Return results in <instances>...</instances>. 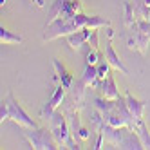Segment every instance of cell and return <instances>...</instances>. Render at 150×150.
<instances>
[{
    "instance_id": "6da1fadb",
    "label": "cell",
    "mask_w": 150,
    "mask_h": 150,
    "mask_svg": "<svg viewBox=\"0 0 150 150\" xmlns=\"http://www.w3.org/2000/svg\"><path fill=\"white\" fill-rule=\"evenodd\" d=\"M101 25H109V20H105L101 16H87V15H74L71 18H58L56 22H52L51 25H45V33H44V40L51 42L60 36H69L76 31L83 29V27H91V29H98Z\"/></svg>"
},
{
    "instance_id": "7a4b0ae2",
    "label": "cell",
    "mask_w": 150,
    "mask_h": 150,
    "mask_svg": "<svg viewBox=\"0 0 150 150\" xmlns=\"http://www.w3.org/2000/svg\"><path fill=\"white\" fill-rule=\"evenodd\" d=\"M49 130L52 132V136H54V139L58 141V145H65L67 148H78L71 139L69 127H67V121H65V116L63 114L54 112L49 117Z\"/></svg>"
},
{
    "instance_id": "3957f363",
    "label": "cell",
    "mask_w": 150,
    "mask_h": 150,
    "mask_svg": "<svg viewBox=\"0 0 150 150\" xmlns=\"http://www.w3.org/2000/svg\"><path fill=\"white\" fill-rule=\"evenodd\" d=\"M25 137L29 139V143L33 148H58V141L54 139L51 130H36V128H29V132H25Z\"/></svg>"
},
{
    "instance_id": "277c9868",
    "label": "cell",
    "mask_w": 150,
    "mask_h": 150,
    "mask_svg": "<svg viewBox=\"0 0 150 150\" xmlns=\"http://www.w3.org/2000/svg\"><path fill=\"white\" fill-rule=\"evenodd\" d=\"M6 103H7V107H9V117H11L13 121H16L20 127H24V128H36L35 121L31 120V117L25 114V110L18 105V101L13 98V94H7Z\"/></svg>"
},
{
    "instance_id": "5b68a950",
    "label": "cell",
    "mask_w": 150,
    "mask_h": 150,
    "mask_svg": "<svg viewBox=\"0 0 150 150\" xmlns=\"http://www.w3.org/2000/svg\"><path fill=\"white\" fill-rule=\"evenodd\" d=\"M130 29V33L127 35V47L128 49H134L137 52H141V54H145L146 52V47H148V42H150V36L145 35L141 29H139V25H132L128 27Z\"/></svg>"
},
{
    "instance_id": "8992f818",
    "label": "cell",
    "mask_w": 150,
    "mask_h": 150,
    "mask_svg": "<svg viewBox=\"0 0 150 150\" xmlns=\"http://www.w3.org/2000/svg\"><path fill=\"white\" fill-rule=\"evenodd\" d=\"M63 98H65V87H63V85H58V87L54 89V92H52V96L49 98V101L42 107V110H40L42 117L49 120V117L56 112V109L60 107V103L63 101Z\"/></svg>"
},
{
    "instance_id": "52a82bcc",
    "label": "cell",
    "mask_w": 150,
    "mask_h": 150,
    "mask_svg": "<svg viewBox=\"0 0 150 150\" xmlns=\"http://www.w3.org/2000/svg\"><path fill=\"white\" fill-rule=\"evenodd\" d=\"M91 33H92V29L91 27H83L80 31H76V33H72L67 36V42H69V45L72 49H80L83 44H87L89 38H91Z\"/></svg>"
},
{
    "instance_id": "ba28073f",
    "label": "cell",
    "mask_w": 150,
    "mask_h": 150,
    "mask_svg": "<svg viewBox=\"0 0 150 150\" xmlns=\"http://www.w3.org/2000/svg\"><path fill=\"white\" fill-rule=\"evenodd\" d=\"M105 60L110 63V67H114L116 71H120L121 74H128V69L123 65V62L120 60V56L116 54V51H114V47H112L110 42H109V44H107V47H105Z\"/></svg>"
},
{
    "instance_id": "9c48e42d",
    "label": "cell",
    "mask_w": 150,
    "mask_h": 150,
    "mask_svg": "<svg viewBox=\"0 0 150 150\" xmlns=\"http://www.w3.org/2000/svg\"><path fill=\"white\" fill-rule=\"evenodd\" d=\"M125 103H127V109H128V112H130V116L134 117V121L141 120V117H143V110H145V103L143 101H137L128 92L125 94Z\"/></svg>"
},
{
    "instance_id": "30bf717a",
    "label": "cell",
    "mask_w": 150,
    "mask_h": 150,
    "mask_svg": "<svg viewBox=\"0 0 150 150\" xmlns=\"http://www.w3.org/2000/svg\"><path fill=\"white\" fill-rule=\"evenodd\" d=\"M71 130H72V136L74 137H80V139H89V130L85 127H81L80 123V112L78 109L71 112Z\"/></svg>"
},
{
    "instance_id": "8fae6325",
    "label": "cell",
    "mask_w": 150,
    "mask_h": 150,
    "mask_svg": "<svg viewBox=\"0 0 150 150\" xmlns=\"http://www.w3.org/2000/svg\"><path fill=\"white\" fill-rule=\"evenodd\" d=\"M101 91H103V96H105L107 100H117V98H120V91L116 89V83H114L112 74H109V76L101 81Z\"/></svg>"
},
{
    "instance_id": "7c38bea8",
    "label": "cell",
    "mask_w": 150,
    "mask_h": 150,
    "mask_svg": "<svg viewBox=\"0 0 150 150\" xmlns=\"http://www.w3.org/2000/svg\"><path fill=\"white\" fill-rule=\"evenodd\" d=\"M81 80H83V83L87 85V87H100L101 80L98 78V67H96V65H87Z\"/></svg>"
},
{
    "instance_id": "4fadbf2b",
    "label": "cell",
    "mask_w": 150,
    "mask_h": 150,
    "mask_svg": "<svg viewBox=\"0 0 150 150\" xmlns=\"http://www.w3.org/2000/svg\"><path fill=\"white\" fill-rule=\"evenodd\" d=\"M52 67L56 69V74H58V78L62 80V85H63L65 89H71L72 83H74V76H72L71 72L65 71V67H63L58 60H52Z\"/></svg>"
},
{
    "instance_id": "5bb4252c",
    "label": "cell",
    "mask_w": 150,
    "mask_h": 150,
    "mask_svg": "<svg viewBox=\"0 0 150 150\" xmlns=\"http://www.w3.org/2000/svg\"><path fill=\"white\" fill-rule=\"evenodd\" d=\"M132 130L137 134V137H139V139H141L143 148H150V134L146 132V127H145V123H143L141 120L134 121V125H132Z\"/></svg>"
},
{
    "instance_id": "9a60e30c",
    "label": "cell",
    "mask_w": 150,
    "mask_h": 150,
    "mask_svg": "<svg viewBox=\"0 0 150 150\" xmlns=\"http://www.w3.org/2000/svg\"><path fill=\"white\" fill-rule=\"evenodd\" d=\"M0 40H2L4 45H11V44H22V36L20 35H13L11 31L7 29H0Z\"/></svg>"
},
{
    "instance_id": "2e32d148",
    "label": "cell",
    "mask_w": 150,
    "mask_h": 150,
    "mask_svg": "<svg viewBox=\"0 0 150 150\" xmlns=\"http://www.w3.org/2000/svg\"><path fill=\"white\" fill-rule=\"evenodd\" d=\"M100 62H101V52L91 47L87 51V54H85V63H87V65H98Z\"/></svg>"
},
{
    "instance_id": "e0dca14e",
    "label": "cell",
    "mask_w": 150,
    "mask_h": 150,
    "mask_svg": "<svg viewBox=\"0 0 150 150\" xmlns=\"http://www.w3.org/2000/svg\"><path fill=\"white\" fill-rule=\"evenodd\" d=\"M96 67H98V78L103 81L107 76H109V69H110V63L107 62V60H105V62L101 60V62H100V63H98Z\"/></svg>"
},
{
    "instance_id": "ac0fdd59",
    "label": "cell",
    "mask_w": 150,
    "mask_h": 150,
    "mask_svg": "<svg viewBox=\"0 0 150 150\" xmlns=\"http://www.w3.org/2000/svg\"><path fill=\"white\" fill-rule=\"evenodd\" d=\"M87 44H89V47H92V49L98 51V47H100V31H98V29H92L91 38H89Z\"/></svg>"
},
{
    "instance_id": "d6986e66",
    "label": "cell",
    "mask_w": 150,
    "mask_h": 150,
    "mask_svg": "<svg viewBox=\"0 0 150 150\" xmlns=\"http://www.w3.org/2000/svg\"><path fill=\"white\" fill-rule=\"evenodd\" d=\"M0 120H2V123L6 120H9V107H7V103L2 105V110H0Z\"/></svg>"
},
{
    "instance_id": "ffe728a7",
    "label": "cell",
    "mask_w": 150,
    "mask_h": 150,
    "mask_svg": "<svg viewBox=\"0 0 150 150\" xmlns=\"http://www.w3.org/2000/svg\"><path fill=\"white\" fill-rule=\"evenodd\" d=\"M107 36H109V40H112V36H114V31L109 27V29H107Z\"/></svg>"
},
{
    "instance_id": "44dd1931",
    "label": "cell",
    "mask_w": 150,
    "mask_h": 150,
    "mask_svg": "<svg viewBox=\"0 0 150 150\" xmlns=\"http://www.w3.org/2000/svg\"><path fill=\"white\" fill-rule=\"evenodd\" d=\"M31 2H35L38 7H44V0H31Z\"/></svg>"
},
{
    "instance_id": "7402d4cb",
    "label": "cell",
    "mask_w": 150,
    "mask_h": 150,
    "mask_svg": "<svg viewBox=\"0 0 150 150\" xmlns=\"http://www.w3.org/2000/svg\"><path fill=\"white\" fill-rule=\"evenodd\" d=\"M0 4H2V6H4V4H6V0H0Z\"/></svg>"
}]
</instances>
